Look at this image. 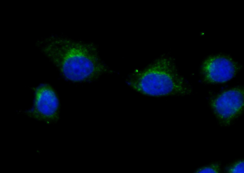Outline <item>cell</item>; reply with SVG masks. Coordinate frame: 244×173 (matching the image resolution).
<instances>
[{
    "label": "cell",
    "mask_w": 244,
    "mask_h": 173,
    "mask_svg": "<svg viewBox=\"0 0 244 173\" xmlns=\"http://www.w3.org/2000/svg\"><path fill=\"white\" fill-rule=\"evenodd\" d=\"M37 45L64 77L71 81H92L109 71L92 43L51 37Z\"/></svg>",
    "instance_id": "1"
},
{
    "label": "cell",
    "mask_w": 244,
    "mask_h": 173,
    "mask_svg": "<svg viewBox=\"0 0 244 173\" xmlns=\"http://www.w3.org/2000/svg\"><path fill=\"white\" fill-rule=\"evenodd\" d=\"M128 85L143 95L155 97L184 96L191 89L169 59H159L146 68L136 70L126 79Z\"/></svg>",
    "instance_id": "2"
},
{
    "label": "cell",
    "mask_w": 244,
    "mask_h": 173,
    "mask_svg": "<svg viewBox=\"0 0 244 173\" xmlns=\"http://www.w3.org/2000/svg\"><path fill=\"white\" fill-rule=\"evenodd\" d=\"M32 89L35 93L33 106L22 113L29 117L48 124L56 123L59 118V104L54 89L46 83L32 87Z\"/></svg>",
    "instance_id": "3"
},
{
    "label": "cell",
    "mask_w": 244,
    "mask_h": 173,
    "mask_svg": "<svg viewBox=\"0 0 244 173\" xmlns=\"http://www.w3.org/2000/svg\"><path fill=\"white\" fill-rule=\"evenodd\" d=\"M210 106L220 124L229 125L243 110V88L235 87L221 93L213 99Z\"/></svg>",
    "instance_id": "4"
},
{
    "label": "cell",
    "mask_w": 244,
    "mask_h": 173,
    "mask_svg": "<svg viewBox=\"0 0 244 173\" xmlns=\"http://www.w3.org/2000/svg\"><path fill=\"white\" fill-rule=\"evenodd\" d=\"M241 67L231 58L218 55L208 58L203 64V79L207 83H225L233 78Z\"/></svg>",
    "instance_id": "5"
},
{
    "label": "cell",
    "mask_w": 244,
    "mask_h": 173,
    "mask_svg": "<svg viewBox=\"0 0 244 173\" xmlns=\"http://www.w3.org/2000/svg\"><path fill=\"white\" fill-rule=\"evenodd\" d=\"M220 163L219 162H216L200 168L197 169L195 172L197 173H218L220 172Z\"/></svg>",
    "instance_id": "6"
},
{
    "label": "cell",
    "mask_w": 244,
    "mask_h": 173,
    "mask_svg": "<svg viewBox=\"0 0 244 173\" xmlns=\"http://www.w3.org/2000/svg\"><path fill=\"white\" fill-rule=\"evenodd\" d=\"M226 171L230 173H243L244 161L239 160L232 164L227 167Z\"/></svg>",
    "instance_id": "7"
}]
</instances>
